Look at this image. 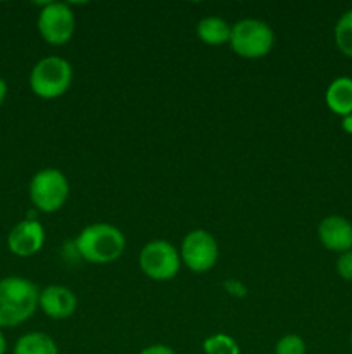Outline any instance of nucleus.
Returning a JSON list of instances; mask_svg holds the SVG:
<instances>
[{
  "mask_svg": "<svg viewBox=\"0 0 352 354\" xmlns=\"http://www.w3.org/2000/svg\"><path fill=\"white\" fill-rule=\"evenodd\" d=\"M337 273L345 282H352V249L347 252L338 254L337 259Z\"/></svg>",
  "mask_w": 352,
  "mask_h": 354,
  "instance_id": "nucleus-18",
  "label": "nucleus"
},
{
  "mask_svg": "<svg viewBox=\"0 0 352 354\" xmlns=\"http://www.w3.org/2000/svg\"><path fill=\"white\" fill-rule=\"evenodd\" d=\"M14 354H59V348L45 332H30L17 339Z\"/></svg>",
  "mask_w": 352,
  "mask_h": 354,
  "instance_id": "nucleus-14",
  "label": "nucleus"
},
{
  "mask_svg": "<svg viewBox=\"0 0 352 354\" xmlns=\"http://www.w3.org/2000/svg\"><path fill=\"white\" fill-rule=\"evenodd\" d=\"M126 248L123 232L109 223H93L83 228L75 239V249L92 265H109L121 258Z\"/></svg>",
  "mask_w": 352,
  "mask_h": 354,
  "instance_id": "nucleus-2",
  "label": "nucleus"
},
{
  "mask_svg": "<svg viewBox=\"0 0 352 354\" xmlns=\"http://www.w3.org/2000/svg\"><path fill=\"white\" fill-rule=\"evenodd\" d=\"M40 289L23 277L0 280V330L12 328L30 320L38 310Z\"/></svg>",
  "mask_w": 352,
  "mask_h": 354,
  "instance_id": "nucleus-1",
  "label": "nucleus"
},
{
  "mask_svg": "<svg viewBox=\"0 0 352 354\" xmlns=\"http://www.w3.org/2000/svg\"><path fill=\"white\" fill-rule=\"evenodd\" d=\"M69 197V182L62 171L45 168L35 173L30 182V199L35 209L41 213H55Z\"/></svg>",
  "mask_w": 352,
  "mask_h": 354,
  "instance_id": "nucleus-5",
  "label": "nucleus"
},
{
  "mask_svg": "<svg viewBox=\"0 0 352 354\" xmlns=\"http://www.w3.org/2000/svg\"><path fill=\"white\" fill-rule=\"evenodd\" d=\"M6 97H7V83H6V80L0 76V106L3 104Z\"/></svg>",
  "mask_w": 352,
  "mask_h": 354,
  "instance_id": "nucleus-22",
  "label": "nucleus"
},
{
  "mask_svg": "<svg viewBox=\"0 0 352 354\" xmlns=\"http://www.w3.org/2000/svg\"><path fill=\"white\" fill-rule=\"evenodd\" d=\"M197 37L200 41L211 47H219V45L230 44L231 26L217 16L202 17L197 24Z\"/></svg>",
  "mask_w": 352,
  "mask_h": 354,
  "instance_id": "nucleus-13",
  "label": "nucleus"
},
{
  "mask_svg": "<svg viewBox=\"0 0 352 354\" xmlns=\"http://www.w3.org/2000/svg\"><path fill=\"white\" fill-rule=\"evenodd\" d=\"M78 306L75 292L64 286H48L40 290L38 308L52 320H66Z\"/></svg>",
  "mask_w": 352,
  "mask_h": 354,
  "instance_id": "nucleus-11",
  "label": "nucleus"
},
{
  "mask_svg": "<svg viewBox=\"0 0 352 354\" xmlns=\"http://www.w3.org/2000/svg\"><path fill=\"white\" fill-rule=\"evenodd\" d=\"M7 351V341L6 337H3V332L0 330V354H6Z\"/></svg>",
  "mask_w": 352,
  "mask_h": 354,
  "instance_id": "nucleus-23",
  "label": "nucleus"
},
{
  "mask_svg": "<svg viewBox=\"0 0 352 354\" xmlns=\"http://www.w3.org/2000/svg\"><path fill=\"white\" fill-rule=\"evenodd\" d=\"M342 128H344L345 133L352 135V114H349V116L342 118Z\"/></svg>",
  "mask_w": 352,
  "mask_h": 354,
  "instance_id": "nucleus-21",
  "label": "nucleus"
},
{
  "mask_svg": "<svg viewBox=\"0 0 352 354\" xmlns=\"http://www.w3.org/2000/svg\"><path fill=\"white\" fill-rule=\"evenodd\" d=\"M317 237L324 249L331 252H347L352 249V223L344 216L331 214L321 220Z\"/></svg>",
  "mask_w": 352,
  "mask_h": 354,
  "instance_id": "nucleus-10",
  "label": "nucleus"
},
{
  "mask_svg": "<svg viewBox=\"0 0 352 354\" xmlns=\"http://www.w3.org/2000/svg\"><path fill=\"white\" fill-rule=\"evenodd\" d=\"M72 83V66L66 59L48 55L40 59L30 73V88L45 100L59 99Z\"/></svg>",
  "mask_w": 352,
  "mask_h": 354,
  "instance_id": "nucleus-3",
  "label": "nucleus"
},
{
  "mask_svg": "<svg viewBox=\"0 0 352 354\" xmlns=\"http://www.w3.org/2000/svg\"><path fill=\"white\" fill-rule=\"evenodd\" d=\"M324 102L328 109L337 116H349L352 114V78L338 76L328 85L324 93Z\"/></svg>",
  "mask_w": 352,
  "mask_h": 354,
  "instance_id": "nucleus-12",
  "label": "nucleus"
},
{
  "mask_svg": "<svg viewBox=\"0 0 352 354\" xmlns=\"http://www.w3.org/2000/svg\"><path fill=\"white\" fill-rule=\"evenodd\" d=\"M351 348H352V332H351Z\"/></svg>",
  "mask_w": 352,
  "mask_h": 354,
  "instance_id": "nucleus-24",
  "label": "nucleus"
},
{
  "mask_svg": "<svg viewBox=\"0 0 352 354\" xmlns=\"http://www.w3.org/2000/svg\"><path fill=\"white\" fill-rule=\"evenodd\" d=\"M275 354H306V342L300 335L286 334L276 342Z\"/></svg>",
  "mask_w": 352,
  "mask_h": 354,
  "instance_id": "nucleus-17",
  "label": "nucleus"
},
{
  "mask_svg": "<svg viewBox=\"0 0 352 354\" xmlns=\"http://www.w3.org/2000/svg\"><path fill=\"white\" fill-rule=\"evenodd\" d=\"M224 289H226L228 294H231L235 297H244L247 294V287L242 282H238V280H226L224 282Z\"/></svg>",
  "mask_w": 352,
  "mask_h": 354,
  "instance_id": "nucleus-19",
  "label": "nucleus"
},
{
  "mask_svg": "<svg viewBox=\"0 0 352 354\" xmlns=\"http://www.w3.org/2000/svg\"><path fill=\"white\" fill-rule=\"evenodd\" d=\"M140 270L145 277L155 282H168L178 275L182 258L175 245L168 241H152L140 251Z\"/></svg>",
  "mask_w": 352,
  "mask_h": 354,
  "instance_id": "nucleus-6",
  "label": "nucleus"
},
{
  "mask_svg": "<svg viewBox=\"0 0 352 354\" xmlns=\"http://www.w3.org/2000/svg\"><path fill=\"white\" fill-rule=\"evenodd\" d=\"M204 354H240V346L231 335L214 334L202 342Z\"/></svg>",
  "mask_w": 352,
  "mask_h": 354,
  "instance_id": "nucleus-16",
  "label": "nucleus"
},
{
  "mask_svg": "<svg viewBox=\"0 0 352 354\" xmlns=\"http://www.w3.org/2000/svg\"><path fill=\"white\" fill-rule=\"evenodd\" d=\"M335 45L345 57L352 59V9L342 14L335 24Z\"/></svg>",
  "mask_w": 352,
  "mask_h": 354,
  "instance_id": "nucleus-15",
  "label": "nucleus"
},
{
  "mask_svg": "<svg viewBox=\"0 0 352 354\" xmlns=\"http://www.w3.org/2000/svg\"><path fill=\"white\" fill-rule=\"evenodd\" d=\"M45 244V228L38 220L19 221L7 235V248L19 258H30L41 251Z\"/></svg>",
  "mask_w": 352,
  "mask_h": 354,
  "instance_id": "nucleus-9",
  "label": "nucleus"
},
{
  "mask_svg": "<svg viewBox=\"0 0 352 354\" xmlns=\"http://www.w3.org/2000/svg\"><path fill=\"white\" fill-rule=\"evenodd\" d=\"M275 33L271 26L259 19H242L231 26L230 47L244 59H261L271 52Z\"/></svg>",
  "mask_w": 352,
  "mask_h": 354,
  "instance_id": "nucleus-4",
  "label": "nucleus"
},
{
  "mask_svg": "<svg viewBox=\"0 0 352 354\" xmlns=\"http://www.w3.org/2000/svg\"><path fill=\"white\" fill-rule=\"evenodd\" d=\"M140 354H176L175 349H171L166 344H152L147 346L145 349H141Z\"/></svg>",
  "mask_w": 352,
  "mask_h": 354,
  "instance_id": "nucleus-20",
  "label": "nucleus"
},
{
  "mask_svg": "<svg viewBox=\"0 0 352 354\" xmlns=\"http://www.w3.org/2000/svg\"><path fill=\"white\" fill-rule=\"evenodd\" d=\"M38 31L48 45L61 47L75 35V12L68 3L50 2L41 7L38 14Z\"/></svg>",
  "mask_w": 352,
  "mask_h": 354,
  "instance_id": "nucleus-7",
  "label": "nucleus"
},
{
  "mask_svg": "<svg viewBox=\"0 0 352 354\" xmlns=\"http://www.w3.org/2000/svg\"><path fill=\"white\" fill-rule=\"evenodd\" d=\"M179 258H182L183 265L192 272H209L219 258V248H217L216 239L202 228L188 232L179 248Z\"/></svg>",
  "mask_w": 352,
  "mask_h": 354,
  "instance_id": "nucleus-8",
  "label": "nucleus"
}]
</instances>
